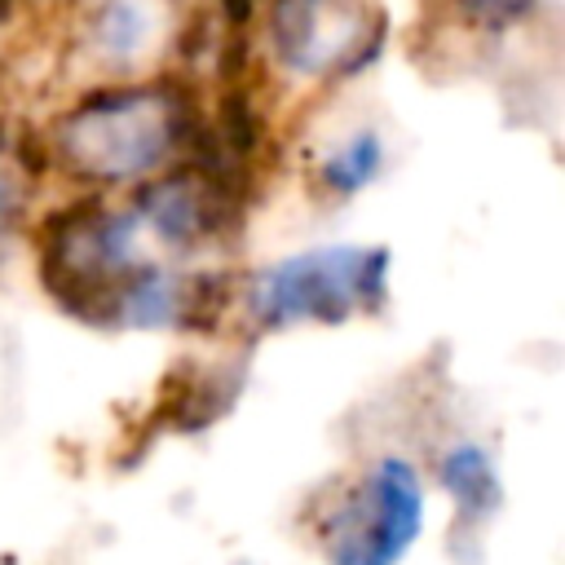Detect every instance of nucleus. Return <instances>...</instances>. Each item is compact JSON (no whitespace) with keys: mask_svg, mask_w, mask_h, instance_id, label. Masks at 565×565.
<instances>
[{"mask_svg":"<svg viewBox=\"0 0 565 565\" xmlns=\"http://www.w3.org/2000/svg\"><path fill=\"white\" fill-rule=\"evenodd\" d=\"M146 225L132 203L84 190L35 225V274L49 300L97 331H163L212 327L234 305L230 278L172 269L141 252Z\"/></svg>","mask_w":565,"mask_h":565,"instance_id":"1","label":"nucleus"},{"mask_svg":"<svg viewBox=\"0 0 565 565\" xmlns=\"http://www.w3.org/2000/svg\"><path fill=\"white\" fill-rule=\"evenodd\" d=\"M203 102L181 79H119L84 88L44 132V154L88 190L137 185L190 154Z\"/></svg>","mask_w":565,"mask_h":565,"instance_id":"2","label":"nucleus"},{"mask_svg":"<svg viewBox=\"0 0 565 565\" xmlns=\"http://www.w3.org/2000/svg\"><path fill=\"white\" fill-rule=\"evenodd\" d=\"M388 269L393 256L384 247H305L252 269L234 287V305L260 335L291 327H344L388 305Z\"/></svg>","mask_w":565,"mask_h":565,"instance_id":"3","label":"nucleus"},{"mask_svg":"<svg viewBox=\"0 0 565 565\" xmlns=\"http://www.w3.org/2000/svg\"><path fill=\"white\" fill-rule=\"evenodd\" d=\"M424 534V477L402 455L371 459L313 516L327 565H402Z\"/></svg>","mask_w":565,"mask_h":565,"instance_id":"4","label":"nucleus"},{"mask_svg":"<svg viewBox=\"0 0 565 565\" xmlns=\"http://www.w3.org/2000/svg\"><path fill=\"white\" fill-rule=\"evenodd\" d=\"M384 13L366 0H269L265 40L274 62L313 84L362 75L384 49Z\"/></svg>","mask_w":565,"mask_h":565,"instance_id":"5","label":"nucleus"},{"mask_svg":"<svg viewBox=\"0 0 565 565\" xmlns=\"http://www.w3.org/2000/svg\"><path fill=\"white\" fill-rule=\"evenodd\" d=\"M437 486L450 494L455 512L468 525H486L499 512V468L490 459V450L481 441H455L441 459H437Z\"/></svg>","mask_w":565,"mask_h":565,"instance_id":"6","label":"nucleus"},{"mask_svg":"<svg viewBox=\"0 0 565 565\" xmlns=\"http://www.w3.org/2000/svg\"><path fill=\"white\" fill-rule=\"evenodd\" d=\"M380 172H384V141H380V132H371V128H358V132L340 137V141L318 159V168H313L318 185H322L331 199H353V194H362Z\"/></svg>","mask_w":565,"mask_h":565,"instance_id":"7","label":"nucleus"},{"mask_svg":"<svg viewBox=\"0 0 565 565\" xmlns=\"http://www.w3.org/2000/svg\"><path fill=\"white\" fill-rule=\"evenodd\" d=\"M534 0H459V18L481 31H503L521 18H530Z\"/></svg>","mask_w":565,"mask_h":565,"instance_id":"8","label":"nucleus"},{"mask_svg":"<svg viewBox=\"0 0 565 565\" xmlns=\"http://www.w3.org/2000/svg\"><path fill=\"white\" fill-rule=\"evenodd\" d=\"M22 159H9L0 150V234H9L18 221H22V207H26V185H22Z\"/></svg>","mask_w":565,"mask_h":565,"instance_id":"9","label":"nucleus"}]
</instances>
